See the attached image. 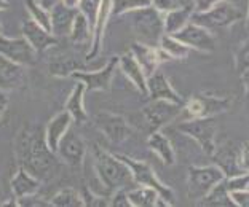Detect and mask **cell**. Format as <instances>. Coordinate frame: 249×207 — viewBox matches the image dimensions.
Returning <instances> with one entry per match:
<instances>
[{
  "label": "cell",
  "mask_w": 249,
  "mask_h": 207,
  "mask_svg": "<svg viewBox=\"0 0 249 207\" xmlns=\"http://www.w3.org/2000/svg\"><path fill=\"white\" fill-rule=\"evenodd\" d=\"M15 156L19 167L45 180L52 175L56 164V153L48 148L40 125H24L15 139Z\"/></svg>",
  "instance_id": "1"
},
{
  "label": "cell",
  "mask_w": 249,
  "mask_h": 207,
  "mask_svg": "<svg viewBox=\"0 0 249 207\" xmlns=\"http://www.w3.org/2000/svg\"><path fill=\"white\" fill-rule=\"evenodd\" d=\"M93 155H94L96 177L101 182V185L110 194L120 188L134 185L131 171H129V167L117 155L106 152V150L99 147L94 148Z\"/></svg>",
  "instance_id": "2"
},
{
  "label": "cell",
  "mask_w": 249,
  "mask_h": 207,
  "mask_svg": "<svg viewBox=\"0 0 249 207\" xmlns=\"http://www.w3.org/2000/svg\"><path fill=\"white\" fill-rule=\"evenodd\" d=\"M131 26L133 31L138 33L139 42L158 47L160 38L165 35V26H163V13H160L154 7H145L134 10L131 13Z\"/></svg>",
  "instance_id": "3"
},
{
  "label": "cell",
  "mask_w": 249,
  "mask_h": 207,
  "mask_svg": "<svg viewBox=\"0 0 249 207\" xmlns=\"http://www.w3.org/2000/svg\"><path fill=\"white\" fill-rule=\"evenodd\" d=\"M243 18H245L243 10L236 7L233 2H220L205 11H194L190 21L213 32L216 29H227Z\"/></svg>",
  "instance_id": "4"
},
{
  "label": "cell",
  "mask_w": 249,
  "mask_h": 207,
  "mask_svg": "<svg viewBox=\"0 0 249 207\" xmlns=\"http://www.w3.org/2000/svg\"><path fill=\"white\" fill-rule=\"evenodd\" d=\"M231 105V99L229 96H216V94H195L190 99L184 100V105L180 109V116L184 120L190 118H209L219 113L227 111Z\"/></svg>",
  "instance_id": "5"
},
{
  "label": "cell",
  "mask_w": 249,
  "mask_h": 207,
  "mask_svg": "<svg viewBox=\"0 0 249 207\" xmlns=\"http://www.w3.org/2000/svg\"><path fill=\"white\" fill-rule=\"evenodd\" d=\"M176 129L184 134V136L194 139L200 145L203 153L211 156L216 150V134H217V125L214 121V116L209 118H190L182 120L176 125Z\"/></svg>",
  "instance_id": "6"
},
{
  "label": "cell",
  "mask_w": 249,
  "mask_h": 207,
  "mask_svg": "<svg viewBox=\"0 0 249 207\" xmlns=\"http://www.w3.org/2000/svg\"><path fill=\"white\" fill-rule=\"evenodd\" d=\"M124 164L129 167L131 171V175H133V180H134V185H144V187H152L155 188L158 194L166 199L169 204H174V199H176V194L171 188L168 185H165L158 175L155 174V171L152 169V166L145 161H139V159H134L131 156L128 155H117Z\"/></svg>",
  "instance_id": "7"
},
{
  "label": "cell",
  "mask_w": 249,
  "mask_h": 207,
  "mask_svg": "<svg viewBox=\"0 0 249 207\" xmlns=\"http://www.w3.org/2000/svg\"><path fill=\"white\" fill-rule=\"evenodd\" d=\"M182 105L169 102L163 99H149V104H145L141 109L139 118L144 123V127L149 132L161 129L168 123L174 121L180 113Z\"/></svg>",
  "instance_id": "8"
},
{
  "label": "cell",
  "mask_w": 249,
  "mask_h": 207,
  "mask_svg": "<svg viewBox=\"0 0 249 207\" xmlns=\"http://www.w3.org/2000/svg\"><path fill=\"white\" fill-rule=\"evenodd\" d=\"M225 178L224 172L216 164L211 166H192L187 175V194L190 199L200 201L219 182Z\"/></svg>",
  "instance_id": "9"
},
{
  "label": "cell",
  "mask_w": 249,
  "mask_h": 207,
  "mask_svg": "<svg viewBox=\"0 0 249 207\" xmlns=\"http://www.w3.org/2000/svg\"><path fill=\"white\" fill-rule=\"evenodd\" d=\"M118 70V56H112L99 70H75L72 78L82 81L87 91H110L112 80Z\"/></svg>",
  "instance_id": "10"
},
{
  "label": "cell",
  "mask_w": 249,
  "mask_h": 207,
  "mask_svg": "<svg viewBox=\"0 0 249 207\" xmlns=\"http://www.w3.org/2000/svg\"><path fill=\"white\" fill-rule=\"evenodd\" d=\"M179 42H182L185 47L200 53H213L216 49V38H214L213 32L208 31L196 22H189L184 26L179 32L173 33Z\"/></svg>",
  "instance_id": "11"
},
{
  "label": "cell",
  "mask_w": 249,
  "mask_h": 207,
  "mask_svg": "<svg viewBox=\"0 0 249 207\" xmlns=\"http://www.w3.org/2000/svg\"><path fill=\"white\" fill-rule=\"evenodd\" d=\"M94 125L112 143H122L128 141L133 134L131 125L123 116L110 113V111H99L94 116Z\"/></svg>",
  "instance_id": "12"
},
{
  "label": "cell",
  "mask_w": 249,
  "mask_h": 207,
  "mask_svg": "<svg viewBox=\"0 0 249 207\" xmlns=\"http://www.w3.org/2000/svg\"><path fill=\"white\" fill-rule=\"evenodd\" d=\"M0 54L22 67L36 64L37 51L24 37H5L0 33Z\"/></svg>",
  "instance_id": "13"
},
{
  "label": "cell",
  "mask_w": 249,
  "mask_h": 207,
  "mask_svg": "<svg viewBox=\"0 0 249 207\" xmlns=\"http://www.w3.org/2000/svg\"><path fill=\"white\" fill-rule=\"evenodd\" d=\"M56 155L62 163L72 167H80L83 164L85 155H87V145L75 131L69 129L59 141Z\"/></svg>",
  "instance_id": "14"
},
{
  "label": "cell",
  "mask_w": 249,
  "mask_h": 207,
  "mask_svg": "<svg viewBox=\"0 0 249 207\" xmlns=\"http://www.w3.org/2000/svg\"><path fill=\"white\" fill-rule=\"evenodd\" d=\"M112 16V0H101L98 15H96L94 26H93V33H91V43H89V49L85 59L93 61L103 51V43H104V35L109 26Z\"/></svg>",
  "instance_id": "15"
},
{
  "label": "cell",
  "mask_w": 249,
  "mask_h": 207,
  "mask_svg": "<svg viewBox=\"0 0 249 207\" xmlns=\"http://www.w3.org/2000/svg\"><path fill=\"white\" fill-rule=\"evenodd\" d=\"M129 53H131L133 58L138 61V64L141 65V69L144 70V74L147 77H149L150 74H154L158 67H160L161 63L169 61L158 47H152V45L142 43L139 40L131 43Z\"/></svg>",
  "instance_id": "16"
},
{
  "label": "cell",
  "mask_w": 249,
  "mask_h": 207,
  "mask_svg": "<svg viewBox=\"0 0 249 207\" xmlns=\"http://www.w3.org/2000/svg\"><path fill=\"white\" fill-rule=\"evenodd\" d=\"M147 97L150 100L163 99V100H169V102L184 105V97H180V94L173 88L171 81L168 80V77L160 69H157L154 74L147 77Z\"/></svg>",
  "instance_id": "17"
},
{
  "label": "cell",
  "mask_w": 249,
  "mask_h": 207,
  "mask_svg": "<svg viewBox=\"0 0 249 207\" xmlns=\"http://www.w3.org/2000/svg\"><path fill=\"white\" fill-rule=\"evenodd\" d=\"M240 152L241 150L236 148L233 142H225L220 147H216L211 158L220 171L224 172L225 178L243 174V167L240 164Z\"/></svg>",
  "instance_id": "18"
},
{
  "label": "cell",
  "mask_w": 249,
  "mask_h": 207,
  "mask_svg": "<svg viewBox=\"0 0 249 207\" xmlns=\"http://www.w3.org/2000/svg\"><path fill=\"white\" fill-rule=\"evenodd\" d=\"M21 33L37 53L47 51V49L56 47V45L59 43L58 37H54L50 31L43 29L42 26H38L37 22H34L31 18L21 22Z\"/></svg>",
  "instance_id": "19"
},
{
  "label": "cell",
  "mask_w": 249,
  "mask_h": 207,
  "mask_svg": "<svg viewBox=\"0 0 249 207\" xmlns=\"http://www.w3.org/2000/svg\"><path fill=\"white\" fill-rule=\"evenodd\" d=\"M195 11V0H184L182 5L169 10L168 13L163 15V26H165V33L179 32L184 26H187L192 19V15Z\"/></svg>",
  "instance_id": "20"
},
{
  "label": "cell",
  "mask_w": 249,
  "mask_h": 207,
  "mask_svg": "<svg viewBox=\"0 0 249 207\" xmlns=\"http://www.w3.org/2000/svg\"><path fill=\"white\" fill-rule=\"evenodd\" d=\"M71 125H72V116L67 113L66 110H62L58 115H54L53 118L47 123V126L43 127L45 141H47L48 148L52 150L53 153H56V150H58V145L62 136L71 129Z\"/></svg>",
  "instance_id": "21"
},
{
  "label": "cell",
  "mask_w": 249,
  "mask_h": 207,
  "mask_svg": "<svg viewBox=\"0 0 249 207\" xmlns=\"http://www.w3.org/2000/svg\"><path fill=\"white\" fill-rule=\"evenodd\" d=\"M118 69L123 72V75L131 81V85L138 89V91L147 97V75L144 70L141 69L138 61L133 58L131 53H124L118 56Z\"/></svg>",
  "instance_id": "22"
},
{
  "label": "cell",
  "mask_w": 249,
  "mask_h": 207,
  "mask_svg": "<svg viewBox=\"0 0 249 207\" xmlns=\"http://www.w3.org/2000/svg\"><path fill=\"white\" fill-rule=\"evenodd\" d=\"M24 85V67L0 54V89L13 91Z\"/></svg>",
  "instance_id": "23"
},
{
  "label": "cell",
  "mask_w": 249,
  "mask_h": 207,
  "mask_svg": "<svg viewBox=\"0 0 249 207\" xmlns=\"http://www.w3.org/2000/svg\"><path fill=\"white\" fill-rule=\"evenodd\" d=\"M77 8H69L61 2L56 3L54 7L50 10V16H52V33L58 38L69 37L71 27L73 18L77 15Z\"/></svg>",
  "instance_id": "24"
},
{
  "label": "cell",
  "mask_w": 249,
  "mask_h": 207,
  "mask_svg": "<svg viewBox=\"0 0 249 207\" xmlns=\"http://www.w3.org/2000/svg\"><path fill=\"white\" fill-rule=\"evenodd\" d=\"M85 93H87L85 85L82 81H77L64 104V110L72 116V121L77 123V125H83V123L88 121V113L85 110V102H83Z\"/></svg>",
  "instance_id": "25"
},
{
  "label": "cell",
  "mask_w": 249,
  "mask_h": 207,
  "mask_svg": "<svg viewBox=\"0 0 249 207\" xmlns=\"http://www.w3.org/2000/svg\"><path fill=\"white\" fill-rule=\"evenodd\" d=\"M38 188H40V180L37 177H34L32 174H29L26 169H22V167H19L15 172V175L10 180V190L16 199L37 193Z\"/></svg>",
  "instance_id": "26"
},
{
  "label": "cell",
  "mask_w": 249,
  "mask_h": 207,
  "mask_svg": "<svg viewBox=\"0 0 249 207\" xmlns=\"http://www.w3.org/2000/svg\"><path fill=\"white\" fill-rule=\"evenodd\" d=\"M147 145L165 166H173L176 163V153H174L173 143L160 129L150 132L149 139H147Z\"/></svg>",
  "instance_id": "27"
},
{
  "label": "cell",
  "mask_w": 249,
  "mask_h": 207,
  "mask_svg": "<svg viewBox=\"0 0 249 207\" xmlns=\"http://www.w3.org/2000/svg\"><path fill=\"white\" fill-rule=\"evenodd\" d=\"M225 180V178H224ZM219 182L217 185H214L209 191L198 201V206H205V207H231L235 206L231 201L230 191L225 187V182Z\"/></svg>",
  "instance_id": "28"
},
{
  "label": "cell",
  "mask_w": 249,
  "mask_h": 207,
  "mask_svg": "<svg viewBox=\"0 0 249 207\" xmlns=\"http://www.w3.org/2000/svg\"><path fill=\"white\" fill-rule=\"evenodd\" d=\"M128 199L131 203V207H157V201L160 194L155 188L138 185L136 188L126 190Z\"/></svg>",
  "instance_id": "29"
},
{
  "label": "cell",
  "mask_w": 249,
  "mask_h": 207,
  "mask_svg": "<svg viewBox=\"0 0 249 207\" xmlns=\"http://www.w3.org/2000/svg\"><path fill=\"white\" fill-rule=\"evenodd\" d=\"M158 48L161 49L163 54L166 56L169 61H184L187 59V56L190 53V48L185 47L182 42H179L174 35H169L165 33L160 38V43H158Z\"/></svg>",
  "instance_id": "30"
},
{
  "label": "cell",
  "mask_w": 249,
  "mask_h": 207,
  "mask_svg": "<svg viewBox=\"0 0 249 207\" xmlns=\"http://www.w3.org/2000/svg\"><path fill=\"white\" fill-rule=\"evenodd\" d=\"M91 33H93V29H91V26H89L88 19L85 18L80 11H77L75 18H73V22H72L71 32H69L71 42L75 45H89L91 43Z\"/></svg>",
  "instance_id": "31"
},
{
  "label": "cell",
  "mask_w": 249,
  "mask_h": 207,
  "mask_svg": "<svg viewBox=\"0 0 249 207\" xmlns=\"http://www.w3.org/2000/svg\"><path fill=\"white\" fill-rule=\"evenodd\" d=\"M48 70H50V75L64 78V77H71L72 72L78 70V64L72 56L59 54L52 58V61H50V64H48Z\"/></svg>",
  "instance_id": "32"
},
{
  "label": "cell",
  "mask_w": 249,
  "mask_h": 207,
  "mask_svg": "<svg viewBox=\"0 0 249 207\" xmlns=\"http://www.w3.org/2000/svg\"><path fill=\"white\" fill-rule=\"evenodd\" d=\"M53 207H85L82 194L73 188H62L50 199Z\"/></svg>",
  "instance_id": "33"
},
{
  "label": "cell",
  "mask_w": 249,
  "mask_h": 207,
  "mask_svg": "<svg viewBox=\"0 0 249 207\" xmlns=\"http://www.w3.org/2000/svg\"><path fill=\"white\" fill-rule=\"evenodd\" d=\"M26 8L34 22H37L43 29L52 32V16H50V10L42 7L37 0H26Z\"/></svg>",
  "instance_id": "34"
},
{
  "label": "cell",
  "mask_w": 249,
  "mask_h": 207,
  "mask_svg": "<svg viewBox=\"0 0 249 207\" xmlns=\"http://www.w3.org/2000/svg\"><path fill=\"white\" fill-rule=\"evenodd\" d=\"M150 5L152 0H112V16H123Z\"/></svg>",
  "instance_id": "35"
},
{
  "label": "cell",
  "mask_w": 249,
  "mask_h": 207,
  "mask_svg": "<svg viewBox=\"0 0 249 207\" xmlns=\"http://www.w3.org/2000/svg\"><path fill=\"white\" fill-rule=\"evenodd\" d=\"M233 63L236 72L241 75L243 72L249 70V38L238 45L233 54Z\"/></svg>",
  "instance_id": "36"
},
{
  "label": "cell",
  "mask_w": 249,
  "mask_h": 207,
  "mask_svg": "<svg viewBox=\"0 0 249 207\" xmlns=\"http://www.w3.org/2000/svg\"><path fill=\"white\" fill-rule=\"evenodd\" d=\"M99 5H101V0H80V3H78V7H77V10L88 19L91 29L94 26V19H96V15H98Z\"/></svg>",
  "instance_id": "37"
},
{
  "label": "cell",
  "mask_w": 249,
  "mask_h": 207,
  "mask_svg": "<svg viewBox=\"0 0 249 207\" xmlns=\"http://www.w3.org/2000/svg\"><path fill=\"white\" fill-rule=\"evenodd\" d=\"M82 194V199H83V206L87 207H107L110 206V196H101V194H96L93 193L89 188H85Z\"/></svg>",
  "instance_id": "38"
},
{
  "label": "cell",
  "mask_w": 249,
  "mask_h": 207,
  "mask_svg": "<svg viewBox=\"0 0 249 207\" xmlns=\"http://www.w3.org/2000/svg\"><path fill=\"white\" fill-rule=\"evenodd\" d=\"M225 187L229 191H236V190H245L249 188V172H243V174L227 177L225 178Z\"/></svg>",
  "instance_id": "39"
},
{
  "label": "cell",
  "mask_w": 249,
  "mask_h": 207,
  "mask_svg": "<svg viewBox=\"0 0 249 207\" xmlns=\"http://www.w3.org/2000/svg\"><path fill=\"white\" fill-rule=\"evenodd\" d=\"M16 203H18V206H21V207H47V206H50V201L37 196V193L29 194V196L18 198Z\"/></svg>",
  "instance_id": "40"
},
{
  "label": "cell",
  "mask_w": 249,
  "mask_h": 207,
  "mask_svg": "<svg viewBox=\"0 0 249 207\" xmlns=\"http://www.w3.org/2000/svg\"><path fill=\"white\" fill-rule=\"evenodd\" d=\"M109 201L112 207H131V203H129V199H128V193L124 188H120L112 193Z\"/></svg>",
  "instance_id": "41"
},
{
  "label": "cell",
  "mask_w": 249,
  "mask_h": 207,
  "mask_svg": "<svg viewBox=\"0 0 249 207\" xmlns=\"http://www.w3.org/2000/svg\"><path fill=\"white\" fill-rule=\"evenodd\" d=\"M184 0H152V7L155 10H158L160 13H168L169 10L179 7V5H182Z\"/></svg>",
  "instance_id": "42"
},
{
  "label": "cell",
  "mask_w": 249,
  "mask_h": 207,
  "mask_svg": "<svg viewBox=\"0 0 249 207\" xmlns=\"http://www.w3.org/2000/svg\"><path fill=\"white\" fill-rule=\"evenodd\" d=\"M231 201L238 207H249V188L236 190V191H230Z\"/></svg>",
  "instance_id": "43"
},
{
  "label": "cell",
  "mask_w": 249,
  "mask_h": 207,
  "mask_svg": "<svg viewBox=\"0 0 249 207\" xmlns=\"http://www.w3.org/2000/svg\"><path fill=\"white\" fill-rule=\"evenodd\" d=\"M220 2H238V0H195V11H205Z\"/></svg>",
  "instance_id": "44"
},
{
  "label": "cell",
  "mask_w": 249,
  "mask_h": 207,
  "mask_svg": "<svg viewBox=\"0 0 249 207\" xmlns=\"http://www.w3.org/2000/svg\"><path fill=\"white\" fill-rule=\"evenodd\" d=\"M240 164L243 167V171L249 172V142L243 145V148L240 152Z\"/></svg>",
  "instance_id": "45"
},
{
  "label": "cell",
  "mask_w": 249,
  "mask_h": 207,
  "mask_svg": "<svg viewBox=\"0 0 249 207\" xmlns=\"http://www.w3.org/2000/svg\"><path fill=\"white\" fill-rule=\"evenodd\" d=\"M8 102H10L8 91H3V89H0V111H3L5 109H7Z\"/></svg>",
  "instance_id": "46"
},
{
  "label": "cell",
  "mask_w": 249,
  "mask_h": 207,
  "mask_svg": "<svg viewBox=\"0 0 249 207\" xmlns=\"http://www.w3.org/2000/svg\"><path fill=\"white\" fill-rule=\"evenodd\" d=\"M240 77H241V83H243V86H245V94H246V97L249 99V70L243 72V74H241Z\"/></svg>",
  "instance_id": "47"
},
{
  "label": "cell",
  "mask_w": 249,
  "mask_h": 207,
  "mask_svg": "<svg viewBox=\"0 0 249 207\" xmlns=\"http://www.w3.org/2000/svg\"><path fill=\"white\" fill-rule=\"evenodd\" d=\"M61 0H38V3L42 5V7H45L47 10H52L56 3H59Z\"/></svg>",
  "instance_id": "48"
},
{
  "label": "cell",
  "mask_w": 249,
  "mask_h": 207,
  "mask_svg": "<svg viewBox=\"0 0 249 207\" xmlns=\"http://www.w3.org/2000/svg\"><path fill=\"white\" fill-rule=\"evenodd\" d=\"M61 3L69 8H77L78 3H80V0H61Z\"/></svg>",
  "instance_id": "49"
},
{
  "label": "cell",
  "mask_w": 249,
  "mask_h": 207,
  "mask_svg": "<svg viewBox=\"0 0 249 207\" xmlns=\"http://www.w3.org/2000/svg\"><path fill=\"white\" fill-rule=\"evenodd\" d=\"M7 8H10L8 0H0V11H5Z\"/></svg>",
  "instance_id": "50"
},
{
  "label": "cell",
  "mask_w": 249,
  "mask_h": 207,
  "mask_svg": "<svg viewBox=\"0 0 249 207\" xmlns=\"http://www.w3.org/2000/svg\"><path fill=\"white\" fill-rule=\"evenodd\" d=\"M3 198V185H2V180H0V199Z\"/></svg>",
  "instance_id": "51"
},
{
  "label": "cell",
  "mask_w": 249,
  "mask_h": 207,
  "mask_svg": "<svg viewBox=\"0 0 249 207\" xmlns=\"http://www.w3.org/2000/svg\"><path fill=\"white\" fill-rule=\"evenodd\" d=\"M246 26L249 27V5H248V16H246Z\"/></svg>",
  "instance_id": "52"
},
{
  "label": "cell",
  "mask_w": 249,
  "mask_h": 207,
  "mask_svg": "<svg viewBox=\"0 0 249 207\" xmlns=\"http://www.w3.org/2000/svg\"><path fill=\"white\" fill-rule=\"evenodd\" d=\"M0 33H2V22H0Z\"/></svg>",
  "instance_id": "53"
},
{
  "label": "cell",
  "mask_w": 249,
  "mask_h": 207,
  "mask_svg": "<svg viewBox=\"0 0 249 207\" xmlns=\"http://www.w3.org/2000/svg\"><path fill=\"white\" fill-rule=\"evenodd\" d=\"M2 113H3V111H0V120H2Z\"/></svg>",
  "instance_id": "54"
}]
</instances>
